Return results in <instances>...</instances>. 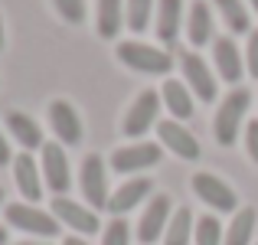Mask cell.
<instances>
[{
  "label": "cell",
  "instance_id": "cell-1",
  "mask_svg": "<svg viewBox=\"0 0 258 245\" xmlns=\"http://www.w3.org/2000/svg\"><path fill=\"white\" fill-rule=\"evenodd\" d=\"M248 105H252V92H248V88H232V92L222 98L219 111H216V121H213V134H216V141H219L222 147L235 144Z\"/></svg>",
  "mask_w": 258,
  "mask_h": 245
},
{
  "label": "cell",
  "instance_id": "cell-2",
  "mask_svg": "<svg viewBox=\"0 0 258 245\" xmlns=\"http://www.w3.org/2000/svg\"><path fill=\"white\" fill-rule=\"evenodd\" d=\"M118 59L127 66V69L141 72V76H167L173 69V59L170 52L157 49V46H147V43H118Z\"/></svg>",
  "mask_w": 258,
  "mask_h": 245
},
{
  "label": "cell",
  "instance_id": "cell-3",
  "mask_svg": "<svg viewBox=\"0 0 258 245\" xmlns=\"http://www.w3.org/2000/svg\"><path fill=\"white\" fill-rule=\"evenodd\" d=\"M7 226L20 229V232L39 235V239H52L59 232V219L52 213H43L33 203H10L7 206Z\"/></svg>",
  "mask_w": 258,
  "mask_h": 245
},
{
  "label": "cell",
  "instance_id": "cell-4",
  "mask_svg": "<svg viewBox=\"0 0 258 245\" xmlns=\"http://www.w3.org/2000/svg\"><path fill=\"white\" fill-rule=\"evenodd\" d=\"M193 193L200 196V200L206 203L209 209H216V213H235V206H239V196H235V190L229 187L222 176L206 173V170L193 176Z\"/></svg>",
  "mask_w": 258,
  "mask_h": 245
},
{
  "label": "cell",
  "instance_id": "cell-5",
  "mask_svg": "<svg viewBox=\"0 0 258 245\" xmlns=\"http://www.w3.org/2000/svg\"><path fill=\"white\" fill-rule=\"evenodd\" d=\"M79 187H82V196L88 200L92 209H105L111 193H108V173H105V160L98 154H88L82 160V170H79Z\"/></svg>",
  "mask_w": 258,
  "mask_h": 245
},
{
  "label": "cell",
  "instance_id": "cell-6",
  "mask_svg": "<svg viewBox=\"0 0 258 245\" xmlns=\"http://www.w3.org/2000/svg\"><path fill=\"white\" fill-rule=\"evenodd\" d=\"M157 111H160V98L154 88H144V92L138 95V98L131 101V108H127L124 114V125H121V131L127 134V138H144L147 131H151L154 125H157Z\"/></svg>",
  "mask_w": 258,
  "mask_h": 245
},
{
  "label": "cell",
  "instance_id": "cell-7",
  "mask_svg": "<svg viewBox=\"0 0 258 245\" xmlns=\"http://www.w3.org/2000/svg\"><path fill=\"white\" fill-rule=\"evenodd\" d=\"M160 147L151 144V141H138V144H127V147H118L111 154V170L118 173H141V170H151L160 163Z\"/></svg>",
  "mask_w": 258,
  "mask_h": 245
},
{
  "label": "cell",
  "instance_id": "cell-8",
  "mask_svg": "<svg viewBox=\"0 0 258 245\" xmlns=\"http://www.w3.org/2000/svg\"><path fill=\"white\" fill-rule=\"evenodd\" d=\"M170 216H173V203H170V196H167V193L151 196V203H147L144 216H141V222H138V239L144 242V245L157 242L160 235L167 232V226H170Z\"/></svg>",
  "mask_w": 258,
  "mask_h": 245
},
{
  "label": "cell",
  "instance_id": "cell-9",
  "mask_svg": "<svg viewBox=\"0 0 258 245\" xmlns=\"http://www.w3.org/2000/svg\"><path fill=\"white\" fill-rule=\"evenodd\" d=\"M46 118H49V128H52V134H56L62 144H79L82 141V118H79V111L69 105L66 98H56V101H49L46 105Z\"/></svg>",
  "mask_w": 258,
  "mask_h": 245
},
{
  "label": "cell",
  "instance_id": "cell-10",
  "mask_svg": "<svg viewBox=\"0 0 258 245\" xmlns=\"http://www.w3.org/2000/svg\"><path fill=\"white\" fill-rule=\"evenodd\" d=\"M39 170H43V183L52 190L56 196H62L66 190L72 187V170L69 160H66L62 144H43V160H39Z\"/></svg>",
  "mask_w": 258,
  "mask_h": 245
},
{
  "label": "cell",
  "instance_id": "cell-11",
  "mask_svg": "<svg viewBox=\"0 0 258 245\" xmlns=\"http://www.w3.org/2000/svg\"><path fill=\"white\" fill-rule=\"evenodd\" d=\"M180 66H183V79H186V85L193 88L196 98L213 101L216 95H219L216 76L209 72V66H206V59H203V56H196V52H183V56H180Z\"/></svg>",
  "mask_w": 258,
  "mask_h": 245
},
{
  "label": "cell",
  "instance_id": "cell-12",
  "mask_svg": "<svg viewBox=\"0 0 258 245\" xmlns=\"http://www.w3.org/2000/svg\"><path fill=\"white\" fill-rule=\"evenodd\" d=\"M52 216H56L62 226L76 229L79 235H92V232H98V216H95V209L79 206L76 200L56 196V200H52Z\"/></svg>",
  "mask_w": 258,
  "mask_h": 245
},
{
  "label": "cell",
  "instance_id": "cell-13",
  "mask_svg": "<svg viewBox=\"0 0 258 245\" xmlns=\"http://www.w3.org/2000/svg\"><path fill=\"white\" fill-rule=\"evenodd\" d=\"M157 134H160V144H164L167 151H173L180 160L200 157V141H196L180 121H157Z\"/></svg>",
  "mask_w": 258,
  "mask_h": 245
},
{
  "label": "cell",
  "instance_id": "cell-14",
  "mask_svg": "<svg viewBox=\"0 0 258 245\" xmlns=\"http://www.w3.org/2000/svg\"><path fill=\"white\" fill-rule=\"evenodd\" d=\"M13 180H17V190L23 193L26 203H36L39 196H43V170L30 157V151L13 157Z\"/></svg>",
  "mask_w": 258,
  "mask_h": 245
},
{
  "label": "cell",
  "instance_id": "cell-15",
  "mask_svg": "<svg viewBox=\"0 0 258 245\" xmlns=\"http://www.w3.org/2000/svg\"><path fill=\"white\" fill-rule=\"evenodd\" d=\"M151 190H154V183L147 180V176H131L127 183H121V187L111 193L108 209H111L114 216H124V213H131L134 206H141V203L151 196Z\"/></svg>",
  "mask_w": 258,
  "mask_h": 245
},
{
  "label": "cell",
  "instance_id": "cell-16",
  "mask_svg": "<svg viewBox=\"0 0 258 245\" xmlns=\"http://www.w3.org/2000/svg\"><path fill=\"white\" fill-rule=\"evenodd\" d=\"M213 59H216V69H219V79H226L229 85H239L242 72H245V63H242V52L235 46V39L219 36L213 43Z\"/></svg>",
  "mask_w": 258,
  "mask_h": 245
},
{
  "label": "cell",
  "instance_id": "cell-17",
  "mask_svg": "<svg viewBox=\"0 0 258 245\" xmlns=\"http://www.w3.org/2000/svg\"><path fill=\"white\" fill-rule=\"evenodd\" d=\"M7 128H10V134H13V141H17L23 151H43V131H39V125L30 118V114H23V111H10L7 114Z\"/></svg>",
  "mask_w": 258,
  "mask_h": 245
},
{
  "label": "cell",
  "instance_id": "cell-18",
  "mask_svg": "<svg viewBox=\"0 0 258 245\" xmlns=\"http://www.w3.org/2000/svg\"><path fill=\"white\" fill-rule=\"evenodd\" d=\"M183 26V0H157V36L160 43H173Z\"/></svg>",
  "mask_w": 258,
  "mask_h": 245
},
{
  "label": "cell",
  "instance_id": "cell-19",
  "mask_svg": "<svg viewBox=\"0 0 258 245\" xmlns=\"http://www.w3.org/2000/svg\"><path fill=\"white\" fill-rule=\"evenodd\" d=\"M186 36L193 46H206L209 36H213V13H209L206 0H196L189 7V17H186Z\"/></svg>",
  "mask_w": 258,
  "mask_h": 245
},
{
  "label": "cell",
  "instance_id": "cell-20",
  "mask_svg": "<svg viewBox=\"0 0 258 245\" xmlns=\"http://www.w3.org/2000/svg\"><path fill=\"white\" fill-rule=\"evenodd\" d=\"M255 222H258V213H255L252 206L235 209V216H232V222H229V229H226V239H222V245H252Z\"/></svg>",
  "mask_w": 258,
  "mask_h": 245
},
{
  "label": "cell",
  "instance_id": "cell-21",
  "mask_svg": "<svg viewBox=\"0 0 258 245\" xmlns=\"http://www.w3.org/2000/svg\"><path fill=\"white\" fill-rule=\"evenodd\" d=\"M160 98H164V105L170 108L173 118H183V121H186L189 114H193V95H189V88L183 85V82L167 79L164 88H160Z\"/></svg>",
  "mask_w": 258,
  "mask_h": 245
},
{
  "label": "cell",
  "instance_id": "cell-22",
  "mask_svg": "<svg viewBox=\"0 0 258 245\" xmlns=\"http://www.w3.org/2000/svg\"><path fill=\"white\" fill-rule=\"evenodd\" d=\"M124 26V0H98V36L114 39Z\"/></svg>",
  "mask_w": 258,
  "mask_h": 245
},
{
  "label": "cell",
  "instance_id": "cell-23",
  "mask_svg": "<svg viewBox=\"0 0 258 245\" xmlns=\"http://www.w3.org/2000/svg\"><path fill=\"white\" fill-rule=\"evenodd\" d=\"M193 226H196V219H193V213H189L186 206L173 209L170 226H167V232H164V245H189V239H193Z\"/></svg>",
  "mask_w": 258,
  "mask_h": 245
},
{
  "label": "cell",
  "instance_id": "cell-24",
  "mask_svg": "<svg viewBox=\"0 0 258 245\" xmlns=\"http://www.w3.org/2000/svg\"><path fill=\"white\" fill-rule=\"evenodd\" d=\"M216 10L222 13L226 26L239 36V33H252V20H248V7L242 0H213Z\"/></svg>",
  "mask_w": 258,
  "mask_h": 245
},
{
  "label": "cell",
  "instance_id": "cell-25",
  "mask_svg": "<svg viewBox=\"0 0 258 245\" xmlns=\"http://www.w3.org/2000/svg\"><path fill=\"white\" fill-rule=\"evenodd\" d=\"M154 13V0H124V23L131 33H144Z\"/></svg>",
  "mask_w": 258,
  "mask_h": 245
},
{
  "label": "cell",
  "instance_id": "cell-26",
  "mask_svg": "<svg viewBox=\"0 0 258 245\" xmlns=\"http://www.w3.org/2000/svg\"><path fill=\"white\" fill-rule=\"evenodd\" d=\"M226 232H222V222L216 216H200L193 226V242L196 245H222Z\"/></svg>",
  "mask_w": 258,
  "mask_h": 245
},
{
  "label": "cell",
  "instance_id": "cell-27",
  "mask_svg": "<svg viewBox=\"0 0 258 245\" xmlns=\"http://www.w3.org/2000/svg\"><path fill=\"white\" fill-rule=\"evenodd\" d=\"M101 245H131V229H127V222L121 219H111L105 226V235H101Z\"/></svg>",
  "mask_w": 258,
  "mask_h": 245
},
{
  "label": "cell",
  "instance_id": "cell-28",
  "mask_svg": "<svg viewBox=\"0 0 258 245\" xmlns=\"http://www.w3.org/2000/svg\"><path fill=\"white\" fill-rule=\"evenodd\" d=\"M52 7L66 23H82L85 20V0H52Z\"/></svg>",
  "mask_w": 258,
  "mask_h": 245
},
{
  "label": "cell",
  "instance_id": "cell-29",
  "mask_svg": "<svg viewBox=\"0 0 258 245\" xmlns=\"http://www.w3.org/2000/svg\"><path fill=\"white\" fill-rule=\"evenodd\" d=\"M245 69L248 76L258 79V30L248 33V49H245Z\"/></svg>",
  "mask_w": 258,
  "mask_h": 245
},
{
  "label": "cell",
  "instance_id": "cell-30",
  "mask_svg": "<svg viewBox=\"0 0 258 245\" xmlns=\"http://www.w3.org/2000/svg\"><path fill=\"white\" fill-rule=\"evenodd\" d=\"M245 147H248V157L258 163V121L245 125Z\"/></svg>",
  "mask_w": 258,
  "mask_h": 245
},
{
  "label": "cell",
  "instance_id": "cell-31",
  "mask_svg": "<svg viewBox=\"0 0 258 245\" xmlns=\"http://www.w3.org/2000/svg\"><path fill=\"white\" fill-rule=\"evenodd\" d=\"M7 163H13V154H10V144H7V138L0 134V167H7Z\"/></svg>",
  "mask_w": 258,
  "mask_h": 245
},
{
  "label": "cell",
  "instance_id": "cell-32",
  "mask_svg": "<svg viewBox=\"0 0 258 245\" xmlns=\"http://www.w3.org/2000/svg\"><path fill=\"white\" fill-rule=\"evenodd\" d=\"M62 245H88V242H82V239H79V235H69V239H66Z\"/></svg>",
  "mask_w": 258,
  "mask_h": 245
},
{
  "label": "cell",
  "instance_id": "cell-33",
  "mask_svg": "<svg viewBox=\"0 0 258 245\" xmlns=\"http://www.w3.org/2000/svg\"><path fill=\"white\" fill-rule=\"evenodd\" d=\"M0 245H7V226H0Z\"/></svg>",
  "mask_w": 258,
  "mask_h": 245
},
{
  "label": "cell",
  "instance_id": "cell-34",
  "mask_svg": "<svg viewBox=\"0 0 258 245\" xmlns=\"http://www.w3.org/2000/svg\"><path fill=\"white\" fill-rule=\"evenodd\" d=\"M0 49H4V17H0Z\"/></svg>",
  "mask_w": 258,
  "mask_h": 245
},
{
  "label": "cell",
  "instance_id": "cell-35",
  "mask_svg": "<svg viewBox=\"0 0 258 245\" xmlns=\"http://www.w3.org/2000/svg\"><path fill=\"white\" fill-rule=\"evenodd\" d=\"M17 245H52V242H17Z\"/></svg>",
  "mask_w": 258,
  "mask_h": 245
},
{
  "label": "cell",
  "instance_id": "cell-36",
  "mask_svg": "<svg viewBox=\"0 0 258 245\" xmlns=\"http://www.w3.org/2000/svg\"><path fill=\"white\" fill-rule=\"evenodd\" d=\"M248 7H252V10L258 13V0H248Z\"/></svg>",
  "mask_w": 258,
  "mask_h": 245
},
{
  "label": "cell",
  "instance_id": "cell-37",
  "mask_svg": "<svg viewBox=\"0 0 258 245\" xmlns=\"http://www.w3.org/2000/svg\"><path fill=\"white\" fill-rule=\"evenodd\" d=\"M0 203H4V190H0Z\"/></svg>",
  "mask_w": 258,
  "mask_h": 245
},
{
  "label": "cell",
  "instance_id": "cell-38",
  "mask_svg": "<svg viewBox=\"0 0 258 245\" xmlns=\"http://www.w3.org/2000/svg\"><path fill=\"white\" fill-rule=\"evenodd\" d=\"M255 245H258V242H255Z\"/></svg>",
  "mask_w": 258,
  "mask_h": 245
}]
</instances>
